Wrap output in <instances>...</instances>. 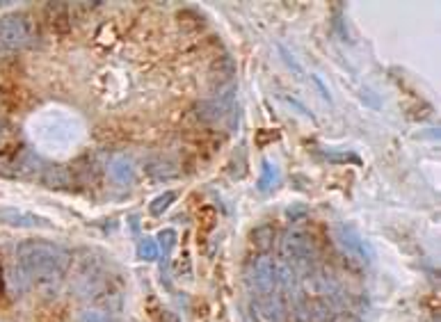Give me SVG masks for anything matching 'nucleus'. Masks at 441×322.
Segmentation results:
<instances>
[{"mask_svg":"<svg viewBox=\"0 0 441 322\" xmlns=\"http://www.w3.org/2000/svg\"><path fill=\"white\" fill-rule=\"evenodd\" d=\"M71 263V251L57 243H51V240L28 238L16 245L19 272L30 283L41 286V288H55L64 279Z\"/></svg>","mask_w":441,"mask_h":322,"instance_id":"1","label":"nucleus"},{"mask_svg":"<svg viewBox=\"0 0 441 322\" xmlns=\"http://www.w3.org/2000/svg\"><path fill=\"white\" fill-rule=\"evenodd\" d=\"M282 258H284V266H288L295 274L311 272L318 261L316 240L304 228L291 226L282 238Z\"/></svg>","mask_w":441,"mask_h":322,"instance_id":"2","label":"nucleus"},{"mask_svg":"<svg viewBox=\"0 0 441 322\" xmlns=\"http://www.w3.org/2000/svg\"><path fill=\"white\" fill-rule=\"evenodd\" d=\"M74 288L87 300H101L103 295L112 293V277L101 263L91 258V254H85V258L78 263Z\"/></svg>","mask_w":441,"mask_h":322,"instance_id":"3","label":"nucleus"},{"mask_svg":"<svg viewBox=\"0 0 441 322\" xmlns=\"http://www.w3.org/2000/svg\"><path fill=\"white\" fill-rule=\"evenodd\" d=\"M245 281L252 297H268L279 291V263L268 254H257L245 268Z\"/></svg>","mask_w":441,"mask_h":322,"instance_id":"4","label":"nucleus"},{"mask_svg":"<svg viewBox=\"0 0 441 322\" xmlns=\"http://www.w3.org/2000/svg\"><path fill=\"white\" fill-rule=\"evenodd\" d=\"M37 39V23L28 11H11L0 16V46L11 51L28 49Z\"/></svg>","mask_w":441,"mask_h":322,"instance_id":"5","label":"nucleus"},{"mask_svg":"<svg viewBox=\"0 0 441 322\" xmlns=\"http://www.w3.org/2000/svg\"><path fill=\"white\" fill-rule=\"evenodd\" d=\"M332 238L336 247H339V251L343 254V258L350 263L352 268L357 270H364L370 266V261H373V256H370V249L366 245V240L359 236V231L355 226L350 224H336L332 228Z\"/></svg>","mask_w":441,"mask_h":322,"instance_id":"6","label":"nucleus"},{"mask_svg":"<svg viewBox=\"0 0 441 322\" xmlns=\"http://www.w3.org/2000/svg\"><path fill=\"white\" fill-rule=\"evenodd\" d=\"M234 106H236V87H229L215 99H206V101L197 103L194 114H197V119L204 124H215L229 117V114L234 112Z\"/></svg>","mask_w":441,"mask_h":322,"instance_id":"7","label":"nucleus"},{"mask_svg":"<svg viewBox=\"0 0 441 322\" xmlns=\"http://www.w3.org/2000/svg\"><path fill=\"white\" fill-rule=\"evenodd\" d=\"M249 311L254 322H284V302L277 295L252 297Z\"/></svg>","mask_w":441,"mask_h":322,"instance_id":"8","label":"nucleus"},{"mask_svg":"<svg viewBox=\"0 0 441 322\" xmlns=\"http://www.w3.org/2000/svg\"><path fill=\"white\" fill-rule=\"evenodd\" d=\"M41 183L46 188L51 190H62V192H71L76 190L80 183H78V171L76 167H69V165H57V167H49L41 174Z\"/></svg>","mask_w":441,"mask_h":322,"instance_id":"9","label":"nucleus"},{"mask_svg":"<svg viewBox=\"0 0 441 322\" xmlns=\"http://www.w3.org/2000/svg\"><path fill=\"white\" fill-rule=\"evenodd\" d=\"M0 222L14 228H37V226H51V220L39 217L30 211H21V208H11V206H3L0 208Z\"/></svg>","mask_w":441,"mask_h":322,"instance_id":"10","label":"nucleus"},{"mask_svg":"<svg viewBox=\"0 0 441 322\" xmlns=\"http://www.w3.org/2000/svg\"><path fill=\"white\" fill-rule=\"evenodd\" d=\"M108 174L110 178L117 183V186H131L135 181V167H133V160L126 158V156H114L108 165Z\"/></svg>","mask_w":441,"mask_h":322,"instance_id":"11","label":"nucleus"},{"mask_svg":"<svg viewBox=\"0 0 441 322\" xmlns=\"http://www.w3.org/2000/svg\"><path fill=\"white\" fill-rule=\"evenodd\" d=\"M46 19H49V26L55 32H66L71 26V19H69V5L66 3H49L46 5Z\"/></svg>","mask_w":441,"mask_h":322,"instance_id":"12","label":"nucleus"},{"mask_svg":"<svg viewBox=\"0 0 441 322\" xmlns=\"http://www.w3.org/2000/svg\"><path fill=\"white\" fill-rule=\"evenodd\" d=\"M249 240H252V245H254V249L259 251V254H265V251L274 247L277 231L270 224H263V226L254 228V231L249 233Z\"/></svg>","mask_w":441,"mask_h":322,"instance_id":"13","label":"nucleus"},{"mask_svg":"<svg viewBox=\"0 0 441 322\" xmlns=\"http://www.w3.org/2000/svg\"><path fill=\"white\" fill-rule=\"evenodd\" d=\"M147 171L154 178H172L179 174V167L172 163V160H165V158H154L147 163Z\"/></svg>","mask_w":441,"mask_h":322,"instance_id":"14","label":"nucleus"},{"mask_svg":"<svg viewBox=\"0 0 441 322\" xmlns=\"http://www.w3.org/2000/svg\"><path fill=\"white\" fill-rule=\"evenodd\" d=\"M277 183H279V169H277L274 163L270 160H263L261 163V174H259V181H257V188L261 192H268L270 188H274Z\"/></svg>","mask_w":441,"mask_h":322,"instance_id":"15","label":"nucleus"},{"mask_svg":"<svg viewBox=\"0 0 441 322\" xmlns=\"http://www.w3.org/2000/svg\"><path fill=\"white\" fill-rule=\"evenodd\" d=\"M177 201V192L174 190H167V192H162V194H158V197L154 199L149 203V213L154 215V217H160L162 213H165L169 206Z\"/></svg>","mask_w":441,"mask_h":322,"instance_id":"16","label":"nucleus"},{"mask_svg":"<svg viewBox=\"0 0 441 322\" xmlns=\"http://www.w3.org/2000/svg\"><path fill=\"white\" fill-rule=\"evenodd\" d=\"M160 256V249H158V243L154 238H142L140 240V245H137V258L140 261H156Z\"/></svg>","mask_w":441,"mask_h":322,"instance_id":"17","label":"nucleus"},{"mask_svg":"<svg viewBox=\"0 0 441 322\" xmlns=\"http://www.w3.org/2000/svg\"><path fill=\"white\" fill-rule=\"evenodd\" d=\"M177 240H179V236H177V231H174V228H165V231H160L158 233V249L162 251V256L165 258H169V254H172V249L177 247Z\"/></svg>","mask_w":441,"mask_h":322,"instance_id":"18","label":"nucleus"},{"mask_svg":"<svg viewBox=\"0 0 441 322\" xmlns=\"http://www.w3.org/2000/svg\"><path fill=\"white\" fill-rule=\"evenodd\" d=\"M324 158L329 163H352V165H362V158L355 156L352 151H324Z\"/></svg>","mask_w":441,"mask_h":322,"instance_id":"19","label":"nucleus"},{"mask_svg":"<svg viewBox=\"0 0 441 322\" xmlns=\"http://www.w3.org/2000/svg\"><path fill=\"white\" fill-rule=\"evenodd\" d=\"M78 322H112V318L99 311V308H85V311H80Z\"/></svg>","mask_w":441,"mask_h":322,"instance_id":"20","label":"nucleus"},{"mask_svg":"<svg viewBox=\"0 0 441 322\" xmlns=\"http://www.w3.org/2000/svg\"><path fill=\"white\" fill-rule=\"evenodd\" d=\"M199 222H202V226L206 228V231H213V226L217 222V211L213 208V206H204L202 213H199Z\"/></svg>","mask_w":441,"mask_h":322,"instance_id":"21","label":"nucleus"},{"mask_svg":"<svg viewBox=\"0 0 441 322\" xmlns=\"http://www.w3.org/2000/svg\"><path fill=\"white\" fill-rule=\"evenodd\" d=\"M329 322H362V318H357L355 313H336Z\"/></svg>","mask_w":441,"mask_h":322,"instance_id":"22","label":"nucleus"},{"mask_svg":"<svg viewBox=\"0 0 441 322\" xmlns=\"http://www.w3.org/2000/svg\"><path fill=\"white\" fill-rule=\"evenodd\" d=\"M0 291H3V272H0Z\"/></svg>","mask_w":441,"mask_h":322,"instance_id":"23","label":"nucleus"}]
</instances>
